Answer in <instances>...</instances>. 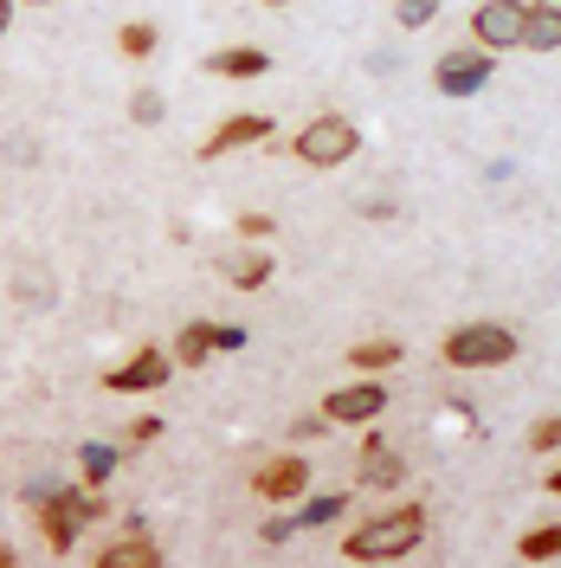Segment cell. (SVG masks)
<instances>
[{"instance_id":"obj_14","label":"cell","mask_w":561,"mask_h":568,"mask_svg":"<svg viewBox=\"0 0 561 568\" xmlns=\"http://www.w3.org/2000/svg\"><path fill=\"white\" fill-rule=\"evenodd\" d=\"M98 568H162V549L149 542V536H116V542H104V556H98Z\"/></svg>"},{"instance_id":"obj_2","label":"cell","mask_w":561,"mask_h":568,"mask_svg":"<svg viewBox=\"0 0 561 568\" xmlns=\"http://www.w3.org/2000/svg\"><path fill=\"white\" fill-rule=\"evenodd\" d=\"M439 355L452 368H503V362H517V329L510 323H458Z\"/></svg>"},{"instance_id":"obj_11","label":"cell","mask_w":561,"mask_h":568,"mask_svg":"<svg viewBox=\"0 0 561 568\" xmlns=\"http://www.w3.org/2000/svg\"><path fill=\"white\" fill-rule=\"evenodd\" d=\"M272 136V116L265 110H239V116H226L207 142H201V162H220V155H233V149H252V142Z\"/></svg>"},{"instance_id":"obj_24","label":"cell","mask_w":561,"mask_h":568,"mask_svg":"<svg viewBox=\"0 0 561 568\" xmlns=\"http://www.w3.org/2000/svg\"><path fill=\"white\" fill-rule=\"evenodd\" d=\"M130 116H136V123H162V116H169L162 91H136V98H130Z\"/></svg>"},{"instance_id":"obj_21","label":"cell","mask_w":561,"mask_h":568,"mask_svg":"<svg viewBox=\"0 0 561 568\" xmlns=\"http://www.w3.org/2000/svg\"><path fill=\"white\" fill-rule=\"evenodd\" d=\"M116 45H123V59H149V52H155V27H149V20H130Z\"/></svg>"},{"instance_id":"obj_16","label":"cell","mask_w":561,"mask_h":568,"mask_svg":"<svg viewBox=\"0 0 561 568\" xmlns=\"http://www.w3.org/2000/svg\"><path fill=\"white\" fill-rule=\"evenodd\" d=\"M349 362H355V375H381V368L400 362V343H394V336H368V343L349 349Z\"/></svg>"},{"instance_id":"obj_31","label":"cell","mask_w":561,"mask_h":568,"mask_svg":"<svg viewBox=\"0 0 561 568\" xmlns=\"http://www.w3.org/2000/svg\"><path fill=\"white\" fill-rule=\"evenodd\" d=\"M0 568H20V562H13V556H7V549H0Z\"/></svg>"},{"instance_id":"obj_12","label":"cell","mask_w":561,"mask_h":568,"mask_svg":"<svg viewBox=\"0 0 561 568\" xmlns=\"http://www.w3.org/2000/svg\"><path fill=\"white\" fill-rule=\"evenodd\" d=\"M523 45L561 52V0H523Z\"/></svg>"},{"instance_id":"obj_30","label":"cell","mask_w":561,"mask_h":568,"mask_svg":"<svg viewBox=\"0 0 561 568\" xmlns=\"http://www.w3.org/2000/svg\"><path fill=\"white\" fill-rule=\"evenodd\" d=\"M549 491H555V497H561V465H555V471H549Z\"/></svg>"},{"instance_id":"obj_26","label":"cell","mask_w":561,"mask_h":568,"mask_svg":"<svg viewBox=\"0 0 561 568\" xmlns=\"http://www.w3.org/2000/svg\"><path fill=\"white\" fill-rule=\"evenodd\" d=\"M323 433H329V420H323V414H304V420L290 426V439H323Z\"/></svg>"},{"instance_id":"obj_33","label":"cell","mask_w":561,"mask_h":568,"mask_svg":"<svg viewBox=\"0 0 561 568\" xmlns=\"http://www.w3.org/2000/svg\"><path fill=\"white\" fill-rule=\"evenodd\" d=\"M33 7H52V0H33Z\"/></svg>"},{"instance_id":"obj_25","label":"cell","mask_w":561,"mask_h":568,"mask_svg":"<svg viewBox=\"0 0 561 568\" xmlns=\"http://www.w3.org/2000/svg\"><path fill=\"white\" fill-rule=\"evenodd\" d=\"M213 349H246V329L239 323H213Z\"/></svg>"},{"instance_id":"obj_19","label":"cell","mask_w":561,"mask_h":568,"mask_svg":"<svg viewBox=\"0 0 561 568\" xmlns=\"http://www.w3.org/2000/svg\"><path fill=\"white\" fill-rule=\"evenodd\" d=\"M343 517V491H329V497H310L304 510H297V530H316V524H336Z\"/></svg>"},{"instance_id":"obj_8","label":"cell","mask_w":561,"mask_h":568,"mask_svg":"<svg viewBox=\"0 0 561 568\" xmlns=\"http://www.w3.org/2000/svg\"><path fill=\"white\" fill-rule=\"evenodd\" d=\"M387 414V388L381 382H355V388H336L323 400V420L329 426H375Z\"/></svg>"},{"instance_id":"obj_23","label":"cell","mask_w":561,"mask_h":568,"mask_svg":"<svg viewBox=\"0 0 561 568\" xmlns=\"http://www.w3.org/2000/svg\"><path fill=\"white\" fill-rule=\"evenodd\" d=\"M110 471H116V453H110V446H84V478H91V485H104Z\"/></svg>"},{"instance_id":"obj_9","label":"cell","mask_w":561,"mask_h":568,"mask_svg":"<svg viewBox=\"0 0 561 568\" xmlns=\"http://www.w3.org/2000/svg\"><path fill=\"white\" fill-rule=\"evenodd\" d=\"M252 491L265 497V504H290V497H304L310 491V459H297V453L265 459L258 465V478H252Z\"/></svg>"},{"instance_id":"obj_5","label":"cell","mask_w":561,"mask_h":568,"mask_svg":"<svg viewBox=\"0 0 561 568\" xmlns=\"http://www.w3.org/2000/svg\"><path fill=\"white\" fill-rule=\"evenodd\" d=\"M497 59L491 52H478V45H452L439 65H432V84H439V98H478L484 84H491Z\"/></svg>"},{"instance_id":"obj_4","label":"cell","mask_w":561,"mask_h":568,"mask_svg":"<svg viewBox=\"0 0 561 568\" xmlns=\"http://www.w3.org/2000/svg\"><path fill=\"white\" fill-rule=\"evenodd\" d=\"M471 45L478 52H517L523 45V0H478L471 13Z\"/></svg>"},{"instance_id":"obj_13","label":"cell","mask_w":561,"mask_h":568,"mask_svg":"<svg viewBox=\"0 0 561 568\" xmlns=\"http://www.w3.org/2000/svg\"><path fill=\"white\" fill-rule=\"evenodd\" d=\"M220 272H226V284H239V291H258V284H272V252L246 240L233 258H220Z\"/></svg>"},{"instance_id":"obj_27","label":"cell","mask_w":561,"mask_h":568,"mask_svg":"<svg viewBox=\"0 0 561 568\" xmlns=\"http://www.w3.org/2000/svg\"><path fill=\"white\" fill-rule=\"evenodd\" d=\"M239 233H246L252 246H258V240H265V233H272V220H265V213H246V220H239Z\"/></svg>"},{"instance_id":"obj_17","label":"cell","mask_w":561,"mask_h":568,"mask_svg":"<svg viewBox=\"0 0 561 568\" xmlns=\"http://www.w3.org/2000/svg\"><path fill=\"white\" fill-rule=\"evenodd\" d=\"M207 355H213V323H187V329H181V343H175V362H181V368H201Z\"/></svg>"},{"instance_id":"obj_10","label":"cell","mask_w":561,"mask_h":568,"mask_svg":"<svg viewBox=\"0 0 561 568\" xmlns=\"http://www.w3.org/2000/svg\"><path fill=\"white\" fill-rule=\"evenodd\" d=\"M355 478H361V491H400V485H407V459L387 446L381 433H368V439H361V465H355Z\"/></svg>"},{"instance_id":"obj_15","label":"cell","mask_w":561,"mask_h":568,"mask_svg":"<svg viewBox=\"0 0 561 568\" xmlns=\"http://www.w3.org/2000/svg\"><path fill=\"white\" fill-rule=\"evenodd\" d=\"M265 71H272V52H258V45H233V52L207 59V78H265Z\"/></svg>"},{"instance_id":"obj_1","label":"cell","mask_w":561,"mask_h":568,"mask_svg":"<svg viewBox=\"0 0 561 568\" xmlns=\"http://www.w3.org/2000/svg\"><path fill=\"white\" fill-rule=\"evenodd\" d=\"M420 536H426V510L420 504H400V510L368 517V524L343 542V556H349V562H400V556H414Z\"/></svg>"},{"instance_id":"obj_3","label":"cell","mask_w":561,"mask_h":568,"mask_svg":"<svg viewBox=\"0 0 561 568\" xmlns=\"http://www.w3.org/2000/svg\"><path fill=\"white\" fill-rule=\"evenodd\" d=\"M297 162L304 169H343L355 149H361V130H355L349 116H336V110H323V116H310L304 130H297Z\"/></svg>"},{"instance_id":"obj_32","label":"cell","mask_w":561,"mask_h":568,"mask_svg":"<svg viewBox=\"0 0 561 568\" xmlns=\"http://www.w3.org/2000/svg\"><path fill=\"white\" fill-rule=\"evenodd\" d=\"M272 7H290V0H272Z\"/></svg>"},{"instance_id":"obj_22","label":"cell","mask_w":561,"mask_h":568,"mask_svg":"<svg viewBox=\"0 0 561 568\" xmlns=\"http://www.w3.org/2000/svg\"><path fill=\"white\" fill-rule=\"evenodd\" d=\"M529 453H561V414H549V420L529 426Z\"/></svg>"},{"instance_id":"obj_6","label":"cell","mask_w":561,"mask_h":568,"mask_svg":"<svg viewBox=\"0 0 561 568\" xmlns=\"http://www.w3.org/2000/svg\"><path fill=\"white\" fill-rule=\"evenodd\" d=\"M84 517H104V497H91V491H52V497H45V510H39L45 542L65 556L71 542H78V524H84Z\"/></svg>"},{"instance_id":"obj_28","label":"cell","mask_w":561,"mask_h":568,"mask_svg":"<svg viewBox=\"0 0 561 568\" xmlns=\"http://www.w3.org/2000/svg\"><path fill=\"white\" fill-rule=\"evenodd\" d=\"M149 439H162V420H136L130 426V446H149Z\"/></svg>"},{"instance_id":"obj_7","label":"cell","mask_w":561,"mask_h":568,"mask_svg":"<svg viewBox=\"0 0 561 568\" xmlns=\"http://www.w3.org/2000/svg\"><path fill=\"white\" fill-rule=\"evenodd\" d=\"M169 368H175V355H162L155 343H142L123 368H104V388L110 394H155L169 382Z\"/></svg>"},{"instance_id":"obj_29","label":"cell","mask_w":561,"mask_h":568,"mask_svg":"<svg viewBox=\"0 0 561 568\" xmlns=\"http://www.w3.org/2000/svg\"><path fill=\"white\" fill-rule=\"evenodd\" d=\"M7 27H13V0H0V33H7Z\"/></svg>"},{"instance_id":"obj_18","label":"cell","mask_w":561,"mask_h":568,"mask_svg":"<svg viewBox=\"0 0 561 568\" xmlns=\"http://www.w3.org/2000/svg\"><path fill=\"white\" fill-rule=\"evenodd\" d=\"M517 556H523V562H555L561 556V524H536V530L517 542Z\"/></svg>"},{"instance_id":"obj_20","label":"cell","mask_w":561,"mask_h":568,"mask_svg":"<svg viewBox=\"0 0 561 568\" xmlns=\"http://www.w3.org/2000/svg\"><path fill=\"white\" fill-rule=\"evenodd\" d=\"M432 13H439V0H400V7H394V27L420 33V27H432Z\"/></svg>"}]
</instances>
